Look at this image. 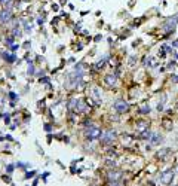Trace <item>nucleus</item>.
<instances>
[{
  "label": "nucleus",
  "instance_id": "nucleus-1",
  "mask_svg": "<svg viewBox=\"0 0 178 186\" xmlns=\"http://www.w3.org/2000/svg\"><path fill=\"white\" fill-rule=\"evenodd\" d=\"M101 134H103V131H101L98 127H95V125H91V127H88V128L85 130V137H86L89 142L100 139Z\"/></svg>",
  "mask_w": 178,
  "mask_h": 186
},
{
  "label": "nucleus",
  "instance_id": "nucleus-2",
  "mask_svg": "<svg viewBox=\"0 0 178 186\" xmlns=\"http://www.w3.org/2000/svg\"><path fill=\"white\" fill-rule=\"evenodd\" d=\"M116 137H117V133L114 130H107L101 134L100 142H101V144H111L116 140Z\"/></svg>",
  "mask_w": 178,
  "mask_h": 186
},
{
  "label": "nucleus",
  "instance_id": "nucleus-3",
  "mask_svg": "<svg viewBox=\"0 0 178 186\" xmlns=\"http://www.w3.org/2000/svg\"><path fill=\"white\" fill-rule=\"evenodd\" d=\"M174 176H175V171L172 168H166L165 171L160 173V183L163 185H171L172 180H174Z\"/></svg>",
  "mask_w": 178,
  "mask_h": 186
},
{
  "label": "nucleus",
  "instance_id": "nucleus-4",
  "mask_svg": "<svg viewBox=\"0 0 178 186\" xmlns=\"http://www.w3.org/2000/svg\"><path fill=\"white\" fill-rule=\"evenodd\" d=\"M177 23H178V17H177V15H175V17H171V18H168V20L163 23V26H162L163 31H166V33H171V31H174V30H175V27H177Z\"/></svg>",
  "mask_w": 178,
  "mask_h": 186
},
{
  "label": "nucleus",
  "instance_id": "nucleus-5",
  "mask_svg": "<svg viewBox=\"0 0 178 186\" xmlns=\"http://www.w3.org/2000/svg\"><path fill=\"white\" fill-rule=\"evenodd\" d=\"M113 109H114V112H117V113L122 115V113H126L129 110V104L125 100H116L114 104H113Z\"/></svg>",
  "mask_w": 178,
  "mask_h": 186
},
{
  "label": "nucleus",
  "instance_id": "nucleus-6",
  "mask_svg": "<svg viewBox=\"0 0 178 186\" xmlns=\"http://www.w3.org/2000/svg\"><path fill=\"white\" fill-rule=\"evenodd\" d=\"M11 20H12V11L9 8L0 11V24H8Z\"/></svg>",
  "mask_w": 178,
  "mask_h": 186
},
{
  "label": "nucleus",
  "instance_id": "nucleus-7",
  "mask_svg": "<svg viewBox=\"0 0 178 186\" xmlns=\"http://www.w3.org/2000/svg\"><path fill=\"white\" fill-rule=\"evenodd\" d=\"M2 58H3L6 63H15V61H17V55L12 54V52H8V51H3V52H2Z\"/></svg>",
  "mask_w": 178,
  "mask_h": 186
},
{
  "label": "nucleus",
  "instance_id": "nucleus-8",
  "mask_svg": "<svg viewBox=\"0 0 178 186\" xmlns=\"http://www.w3.org/2000/svg\"><path fill=\"white\" fill-rule=\"evenodd\" d=\"M104 82H106V85H109V86H116V83H117V76L116 74H107L106 77H104Z\"/></svg>",
  "mask_w": 178,
  "mask_h": 186
},
{
  "label": "nucleus",
  "instance_id": "nucleus-9",
  "mask_svg": "<svg viewBox=\"0 0 178 186\" xmlns=\"http://www.w3.org/2000/svg\"><path fill=\"white\" fill-rule=\"evenodd\" d=\"M122 171H114V170H111L110 173H109V180L110 182H120V177H122Z\"/></svg>",
  "mask_w": 178,
  "mask_h": 186
},
{
  "label": "nucleus",
  "instance_id": "nucleus-10",
  "mask_svg": "<svg viewBox=\"0 0 178 186\" xmlns=\"http://www.w3.org/2000/svg\"><path fill=\"white\" fill-rule=\"evenodd\" d=\"M162 140H163V139H162V136H160L159 133H151V137H150L148 142H150V144H154V146H156V144H160Z\"/></svg>",
  "mask_w": 178,
  "mask_h": 186
},
{
  "label": "nucleus",
  "instance_id": "nucleus-11",
  "mask_svg": "<svg viewBox=\"0 0 178 186\" xmlns=\"http://www.w3.org/2000/svg\"><path fill=\"white\" fill-rule=\"evenodd\" d=\"M91 94H92L94 100L97 101V104H100V103H101V94H100V89H98V88H92Z\"/></svg>",
  "mask_w": 178,
  "mask_h": 186
},
{
  "label": "nucleus",
  "instance_id": "nucleus-12",
  "mask_svg": "<svg viewBox=\"0 0 178 186\" xmlns=\"http://www.w3.org/2000/svg\"><path fill=\"white\" fill-rule=\"evenodd\" d=\"M145 130H148V124H147L145 121H141V122L137 124V131H138V133H143V131H145Z\"/></svg>",
  "mask_w": 178,
  "mask_h": 186
},
{
  "label": "nucleus",
  "instance_id": "nucleus-13",
  "mask_svg": "<svg viewBox=\"0 0 178 186\" xmlns=\"http://www.w3.org/2000/svg\"><path fill=\"white\" fill-rule=\"evenodd\" d=\"M165 103H166V96L163 94V96H162V100L157 103V110H159V112H162V110H163V107H165Z\"/></svg>",
  "mask_w": 178,
  "mask_h": 186
},
{
  "label": "nucleus",
  "instance_id": "nucleus-14",
  "mask_svg": "<svg viewBox=\"0 0 178 186\" xmlns=\"http://www.w3.org/2000/svg\"><path fill=\"white\" fill-rule=\"evenodd\" d=\"M107 60H109V55H104V58H103V60H100V61L95 64V67H97V69H103V67H104V64L107 63Z\"/></svg>",
  "mask_w": 178,
  "mask_h": 186
},
{
  "label": "nucleus",
  "instance_id": "nucleus-15",
  "mask_svg": "<svg viewBox=\"0 0 178 186\" xmlns=\"http://www.w3.org/2000/svg\"><path fill=\"white\" fill-rule=\"evenodd\" d=\"M150 112H151V109H150L148 104H144V106L140 109V113H141V115H148Z\"/></svg>",
  "mask_w": 178,
  "mask_h": 186
},
{
  "label": "nucleus",
  "instance_id": "nucleus-16",
  "mask_svg": "<svg viewBox=\"0 0 178 186\" xmlns=\"http://www.w3.org/2000/svg\"><path fill=\"white\" fill-rule=\"evenodd\" d=\"M145 66H147V67H154V66H156L154 58H153V57H147V58H145Z\"/></svg>",
  "mask_w": 178,
  "mask_h": 186
},
{
  "label": "nucleus",
  "instance_id": "nucleus-17",
  "mask_svg": "<svg viewBox=\"0 0 178 186\" xmlns=\"http://www.w3.org/2000/svg\"><path fill=\"white\" fill-rule=\"evenodd\" d=\"M5 43H6V46H9V48H11L12 45H15V43H14V36L6 37V39H5Z\"/></svg>",
  "mask_w": 178,
  "mask_h": 186
},
{
  "label": "nucleus",
  "instance_id": "nucleus-18",
  "mask_svg": "<svg viewBox=\"0 0 178 186\" xmlns=\"http://www.w3.org/2000/svg\"><path fill=\"white\" fill-rule=\"evenodd\" d=\"M21 36H22L21 28H20V27H15V28H14V37H21Z\"/></svg>",
  "mask_w": 178,
  "mask_h": 186
},
{
  "label": "nucleus",
  "instance_id": "nucleus-19",
  "mask_svg": "<svg viewBox=\"0 0 178 186\" xmlns=\"http://www.w3.org/2000/svg\"><path fill=\"white\" fill-rule=\"evenodd\" d=\"M168 153H169V149H162V150L157 152V156L159 158H165V155H168Z\"/></svg>",
  "mask_w": 178,
  "mask_h": 186
},
{
  "label": "nucleus",
  "instance_id": "nucleus-20",
  "mask_svg": "<svg viewBox=\"0 0 178 186\" xmlns=\"http://www.w3.org/2000/svg\"><path fill=\"white\" fill-rule=\"evenodd\" d=\"M15 167H17V165H14V164H8V165H6V173H8V174H12L14 170H15Z\"/></svg>",
  "mask_w": 178,
  "mask_h": 186
},
{
  "label": "nucleus",
  "instance_id": "nucleus-21",
  "mask_svg": "<svg viewBox=\"0 0 178 186\" xmlns=\"http://www.w3.org/2000/svg\"><path fill=\"white\" fill-rule=\"evenodd\" d=\"M27 73L28 74H34V66L31 61H28V69H27Z\"/></svg>",
  "mask_w": 178,
  "mask_h": 186
},
{
  "label": "nucleus",
  "instance_id": "nucleus-22",
  "mask_svg": "<svg viewBox=\"0 0 178 186\" xmlns=\"http://www.w3.org/2000/svg\"><path fill=\"white\" fill-rule=\"evenodd\" d=\"M24 31H25V33H31V31H33V27H31L28 23H24Z\"/></svg>",
  "mask_w": 178,
  "mask_h": 186
},
{
  "label": "nucleus",
  "instance_id": "nucleus-23",
  "mask_svg": "<svg viewBox=\"0 0 178 186\" xmlns=\"http://www.w3.org/2000/svg\"><path fill=\"white\" fill-rule=\"evenodd\" d=\"M17 167L21 168V170H27V168H28V164H25V162H18Z\"/></svg>",
  "mask_w": 178,
  "mask_h": 186
},
{
  "label": "nucleus",
  "instance_id": "nucleus-24",
  "mask_svg": "<svg viewBox=\"0 0 178 186\" xmlns=\"http://www.w3.org/2000/svg\"><path fill=\"white\" fill-rule=\"evenodd\" d=\"M165 55H166V51H165V48L162 46V48L159 49V57H160V58H163Z\"/></svg>",
  "mask_w": 178,
  "mask_h": 186
},
{
  "label": "nucleus",
  "instance_id": "nucleus-25",
  "mask_svg": "<svg viewBox=\"0 0 178 186\" xmlns=\"http://www.w3.org/2000/svg\"><path fill=\"white\" fill-rule=\"evenodd\" d=\"M36 174V171H28L27 174H25V179H30V177H33Z\"/></svg>",
  "mask_w": 178,
  "mask_h": 186
},
{
  "label": "nucleus",
  "instance_id": "nucleus-26",
  "mask_svg": "<svg viewBox=\"0 0 178 186\" xmlns=\"http://www.w3.org/2000/svg\"><path fill=\"white\" fill-rule=\"evenodd\" d=\"M9 97H11V100H17L18 98V96L15 94V92H9Z\"/></svg>",
  "mask_w": 178,
  "mask_h": 186
},
{
  "label": "nucleus",
  "instance_id": "nucleus-27",
  "mask_svg": "<svg viewBox=\"0 0 178 186\" xmlns=\"http://www.w3.org/2000/svg\"><path fill=\"white\" fill-rule=\"evenodd\" d=\"M110 186H123L120 182H110Z\"/></svg>",
  "mask_w": 178,
  "mask_h": 186
},
{
  "label": "nucleus",
  "instance_id": "nucleus-28",
  "mask_svg": "<svg viewBox=\"0 0 178 186\" xmlns=\"http://www.w3.org/2000/svg\"><path fill=\"white\" fill-rule=\"evenodd\" d=\"M135 64V57H131L129 58V66H134Z\"/></svg>",
  "mask_w": 178,
  "mask_h": 186
},
{
  "label": "nucleus",
  "instance_id": "nucleus-29",
  "mask_svg": "<svg viewBox=\"0 0 178 186\" xmlns=\"http://www.w3.org/2000/svg\"><path fill=\"white\" fill-rule=\"evenodd\" d=\"M0 3H2V5H9L11 0H0Z\"/></svg>",
  "mask_w": 178,
  "mask_h": 186
},
{
  "label": "nucleus",
  "instance_id": "nucleus-30",
  "mask_svg": "<svg viewBox=\"0 0 178 186\" xmlns=\"http://www.w3.org/2000/svg\"><path fill=\"white\" fill-rule=\"evenodd\" d=\"M18 48H20V45H12V46H11V51H17Z\"/></svg>",
  "mask_w": 178,
  "mask_h": 186
},
{
  "label": "nucleus",
  "instance_id": "nucleus-31",
  "mask_svg": "<svg viewBox=\"0 0 178 186\" xmlns=\"http://www.w3.org/2000/svg\"><path fill=\"white\" fill-rule=\"evenodd\" d=\"M40 82H43V83H48V82H49V79H48V77H43V79H40Z\"/></svg>",
  "mask_w": 178,
  "mask_h": 186
},
{
  "label": "nucleus",
  "instance_id": "nucleus-32",
  "mask_svg": "<svg viewBox=\"0 0 178 186\" xmlns=\"http://www.w3.org/2000/svg\"><path fill=\"white\" fill-rule=\"evenodd\" d=\"M172 82H175V83H178V74H177V76H174V77H172Z\"/></svg>",
  "mask_w": 178,
  "mask_h": 186
},
{
  "label": "nucleus",
  "instance_id": "nucleus-33",
  "mask_svg": "<svg viewBox=\"0 0 178 186\" xmlns=\"http://www.w3.org/2000/svg\"><path fill=\"white\" fill-rule=\"evenodd\" d=\"M37 23H39V24H43V23H45V20H43V18H39V20H37Z\"/></svg>",
  "mask_w": 178,
  "mask_h": 186
},
{
  "label": "nucleus",
  "instance_id": "nucleus-34",
  "mask_svg": "<svg viewBox=\"0 0 178 186\" xmlns=\"http://www.w3.org/2000/svg\"><path fill=\"white\" fill-rule=\"evenodd\" d=\"M45 130H46V131H51V125L46 124V125H45Z\"/></svg>",
  "mask_w": 178,
  "mask_h": 186
},
{
  "label": "nucleus",
  "instance_id": "nucleus-35",
  "mask_svg": "<svg viewBox=\"0 0 178 186\" xmlns=\"http://www.w3.org/2000/svg\"><path fill=\"white\" fill-rule=\"evenodd\" d=\"M52 9H54V11H58V5H52Z\"/></svg>",
  "mask_w": 178,
  "mask_h": 186
},
{
  "label": "nucleus",
  "instance_id": "nucleus-36",
  "mask_svg": "<svg viewBox=\"0 0 178 186\" xmlns=\"http://www.w3.org/2000/svg\"><path fill=\"white\" fill-rule=\"evenodd\" d=\"M5 182H11V177H9V176H5Z\"/></svg>",
  "mask_w": 178,
  "mask_h": 186
},
{
  "label": "nucleus",
  "instance_id": "nucleus-37",
  "mask_svg": "<svg viewBox=\"0 0 178 186\" xmlns=\"http://www.w3.org/2000/svg\"><path fill=\"white\" fill-rule=\"evenodd\" d=\"M174 171H177V173H178V164H177V167H175V170H174Z\"/></svg>",
  "mask_w": 178,
  "mask_h": 186
},
{
  "label": "nucleus",
  "instance_id": "nucleus-38",
  "mask_svg": "<svg viewBox=\"0 0 178 186\" xmlns=\"http://www.w3.org/2000/svg\"><path fill=\"white\" fill-rule=\"evenodd\" d=\"M174 186H178V185H174Z\"/></svg>",
  "mask_w": 178,
  "mask_h": 186
}]
</instances>
